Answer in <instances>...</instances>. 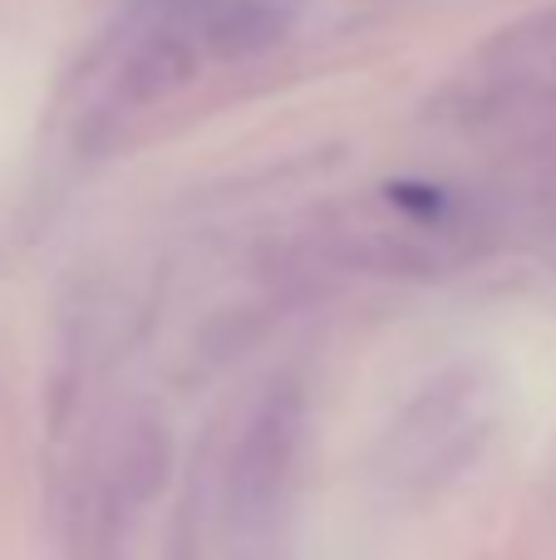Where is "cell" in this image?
Returning a JSON list of instances; mask_svg holds the SVG:
<instances>
[{
    "label": "cell",
    "instance_id": "obj_1",
    "mask_svg": "<svg viewBox=\"0 0 556 560\" xmlns=\"http://www.w3.org/2000/svg\"><path fill=\"white\" fill-rule=\"evenodd\" d=\"M493 418H498L493 413V388L483 374L459 369V374L439 378L394 433V477L419 487V492L443 487L453 472H463L478 457V447L493 433Z\"/></svg>",
    "mask_w": 556,
    "mask_h": 560
},
{
    "label": "cell",
    "instance_id": "obj_2",
    "mask_svg": "<svg viewBox=\"0 0 556 560\" xmlns=\"http://www.w3.org/2000/svg\"><path fill=\"white\" fill-rule=\"evenodd\" d=\"M453 104L468 118L556 104V5L498 30L453 84Z\"/></svg>",
    "mask_w": 556,
    "mask_h": 560
},
{
    "label": "cell",
    "instance_id": "obj_3",
    "mask_svg": "<svg viewBox=\"0 0 556 560\" xmlns=\"http://www.w3.org/2000/svg\"><path fill=\"white\" fill-rule=\"evenodd\" d=\"M301 433H305V398L296 384H276L262 404L252 408L242 438H236L232 457H227V516L236 526H266L276 502L286 497L301 457Z\"/></svg>",
    "mask_w": 556,
    "mask_h": 560
},
{
    "label": "cell",
    "instance_id": "obj_4",
    "mask_svg": "<svg viewBox=\"0 0 556 560\" xmlns=\"http://www.w3.org/2000/svg\"><path fill=\"white\" fill-rule=\"evenodd\" d=\"M197 65H202V49H197L193 30L187 25H163L153 35L138 39V49L124 59L114 79V108L124 114H138V108H153L163 98L183 94L197 79Z\"/></svg>",
    "mask_w": 556,
    "mask_h": 560
},
{
    "label": "cell",
    "instance_id": "obj_5",
    "mask_svg": "<svg viewBox=\"0 0 556 560\" xmlns=\"http://www.w3.org/2000/svg\"><path fill=\"white\" fill-rule=\"evenodd\" d=\"M167 472V433L148 418H134V423L118 433L114 447V472H108V497H114L118 512H134L138 502L163 487Z\"/></svg>",
    "mask_w": 556,
    "mask_h": 560
}]
</instances>
